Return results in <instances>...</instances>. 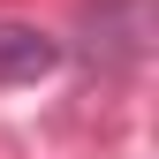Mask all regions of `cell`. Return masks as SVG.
Segmentation results:
<instances>
[{
	"label": "cell",
	"instance_id": "6da1fadb",
	"mask_svg": "<svg viewBox=\"0 0 159 159\" xmlns=\"http://www.w3.org/2000/svg\"><path fill=\"white\" fill-rule=\"evenodd\" d=\"M53 68H61V46L38 23H0V91L38 84V76H53Z\"/></svg>",
	"mask_w": 159,
	"mask_h": 159
}]
</instances>
